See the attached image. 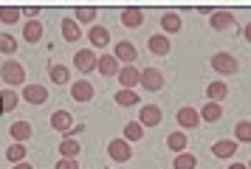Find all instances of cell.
<instances>
[{
  "label": "cell",
  "mask_w": 251,
  "mask_h": 169,
  "mask_svg": "<svg viewBox=\"0 0 251 169\" xmlns=\"http://www.w3.org/2000/svg\"><path fill=\"white\" fill-rule=\"evenodd\" d=\"M0 76H3V82H6L9 88H17V85L25 82V68L20 65L17 59H6V62L0 65Z\"/></svg>",
  "instance_id": "1"
},
{
  "label": "cell",
  "mask_w": 251,
  "mask_h": 169,
  "mask_svg": "<svg viewBox=\"0 0 251 169\" xmlns=\"http://www.w3.org/2000/svg\"><path fill=\"white\" fill-rule=\"evenodd\" d=\"M107 155H110V161H116V164H127V161L133 158V146H130V141H125V138H113V141H107Z\"/></svg>",
  "instance_id": "2"
},
{
  "label": "cell",
  "mask_w": 251,
  "mask_h": 169,
  "mask_svg": "<svg viewBox=\"0 0 251 169\" xmlns=\"http://www.w3.org/2000/svg\"><path fill=\"white\" fill-rule=\"evenodd\" d=\"M212 68H215L217 73H223V76H231V73L240 71V62L231 54H226V51H217V54L212 56Z\"/></svg>",
  "instance_id": "3"
},
{
  "label": "cell",
  "mask_w": 251,
  "mask_h": 169,
  "mask_svg": "<svg viewBox=\"0 0 251 169\" xmlns=\"http://www.w3.org/2000/svg\"><path fill=\"white\" fill-rule=\"evenodd\" d=\"M96 62H99V56H96V51H76L74 54V68L79 71V73H91V71H96Z\"/></svg>",
  "instance_id": "4"
},
{
  "label": "cell",
  "mask_w": 251,
  "mask_h": 169,
  "mask_svg": "<svg viewBox=\"0 0 251 169\" xmlns=\"http://www.w3.org/2000/svg\"><path fill=\"white\" fill-rule=\"evenodd\" d=\"M209 23H212V28H215V31L237 28V20H234V14H231V11H212V14H209Z\"/></svg>",
  "instance_id": "5"
},
{
  "label": "cell",
  "mask_w": 251,
  "mask_h": 169,
  "mask_svg": "<svg viewBox=\"0 0 251 169\" xmlns=\"http://www.w3.org/2000/svg\"><path fill=\"white\" fill-rule=\"evenodd\" d=\"M93 93H96V90H93V85L88 82V79H79V82H74V85H71V99L79 101V104L91 101Z\"/></svg>",
  "instance_id": "6"
},
{
  "label": "cell",
  "mask_w": 251,
  "mask_h": 169,
  "mask_svg": "<svg viewBox=\"0 0 251 169\" xmlns=\"http://www.w3.org/2000/svg\"><path fill=\"white\" fill-rule=\"evenodd\" d=\"M138 85L144 90H161L164 88V73L158 68H147V71H141V82Z\"/></svg>",
  "instance_id": "7"
},
{
  "label": "cell",
  "mask_w": 251,
  "mask_h": 169,
  "mask_svg": "<svg viewBox=\"0 0 251 169\" xmlns=\"http://www.w3.org/2000/svg\"><path fill=\"white\" fill-rule=\"evenodd\" d=\"M161 116H164V113H161L158 104H144L141 113H138V121H141V127H158Z\"/></svg>",
  "instance_id": "8"
},
{
  "label": "cell",
  "mask_w": 251,
  "mask_h": 169,
  "mask_svg": "<svg viewBox=\"0 0 251 169\" xmlns=\"http://www.w3.org/2000/svg\"><path fill=\"white\" fill-rule=\"evenodd\" d=\"M113 56L119 59V62H125V65H133V62H136V56H138V51H136V45H133V43L122 40V43H116Z\"/></svg>",
  "instance_id": "9"
},
{
  "label": "cell",
  "mask_w": 251,
  "mask_h": 169,
  "mask_svg": "<svg viewBox=\"0 0 251 169\" xmlns=\"http://www.w3.org/2000/svg\"><path fill=\"white\" fill-rule=\"evenodd\" d=\"M237 141H231V138H220V141H215L212 144V155L220 158V161H226V158H231L234 152H237Z\"/></svg>",
  "instance_id": "10"
},
{
  "label": "cell",
  "mask_w": 251,
  "mask_h": 169,
  "mask_svg": "<svg viewBox=\"0 0 251 169\" xmlns=\"http://www.w3.org/2000/svg\"><path fill=\"white\" fill-rule=\"evenodd\" d=\"M119 82H122L125 90H133L138 82H141V71H138L136 65H125L122 71H119Z\"/></svg>",
  "instance_id": "11"
},
{
  "label": "cell",
  "mask_w": 251,
  "mask_h": 169,
  "mask_svg": "<svg viewBox=\"0 0 251 169\" xmlns=\"http://www.w3.org/2000/svg\"><path fill=\"white\" fill-rule=\"evenodd\" d=\"M51 127H54L57 133L68 135L71 127H74V116H71L68 110H54V116H51Z\"/></svg>",
  "instance_id": "12"
},
{
  "label": "cell",
  "mask_w": 251,
  "mask_h": 169,
  "mask_svg": "<svg viewBox=\"0 0 251 169\" xmlns=\"http://www.w3.org/2000/svg\"><path fill=\"white\" fill-rule=\"evenodd\" d=\"M96 71L102 73V76H119V59H116L113 54H102L99 56V62H96Z\"/></svg>",
  "instance_id": "13"
},
{
  "label": "cell",
  "mask_w": 251,
  "mask_h": 169,
  "mask_svg": "<svg viewBox=\"0 0 251 169\" xmlns=\"http://www.w3.org/2000/svg\"><path fill=\"white\" fill-rule=\"evenodd\" d=\"M23 99L28 104H46L48 101V90L43 85H25L23 88Z\"/></svg>",
  "instance_id": "14"
},
{
  "label": "cell",
  "mask_w": 251,
  "mask_h": 169,
  "mask_svg": "<svg viewBox=\"0 0 251 169\" xmlns=\"http://www.w3.org/2000/svg\"><path fill=\"white\" fill-rule=\"evenodd\" d=\"M31 133H34V127L28 121H14L12 127H9V135H12L14 144H23V141H28L31 138Z\"/></svg>",
  "instance_id": "15"
},
{
  "label": "cell",
  "mask_w": 251,
  "mask_h": 169,
  "mask_svg": "<svg viewBox=\"0 0 251 169\" xmlns=\"http://www.w3.org/2000/svg\"><path fill=\"white\" fill-rule=\"evenodd\" d=\"M147 48H150L155 56L170 54V48H172V45H170V37H167V34H152V37L147 40Z\"/></svg>",
  "instance_id": "16"
},
{
  "label": "cell",
  "mask_w": 251,
  "mask_h": 169,
  "mask_svg": "<svg viewBox=\"0 0 251 169\" xmlns=\"http://www.w3.org/2000/svg\"><path fill=\"white\" fill-rule=\"evenodd\" d=\"M88 40H91L93 48H107V45H110V31H107L104 25H91Z\"/></svg>",
  "instance_id": "17"
},
{
  "label": "cell",
  "mask_w": 251,
  "mask_h": 169,
  "mask_svg": "<svg viewBox=\"0 0 251 169\" xmlns=\"http://www.w3.org/2000/svg\"><path fill=\"white\" fill-rule=\"evenodd\" d=\"M161 28L164 34H178L183 28V20L178 11H167V14H161Z\"/></svg>",
  "instance_id": "18"
},
{
  "label": "cell",
  "mask_w": 251,
  "mask_h": 169,
  "mask_svg": "<svg viewBox=\"0 0 251 169\" xmlns=\"http://www.w3.org/2000/svg\"><path fill=\"white\" fill-rule=\"evenodd\" d=\"M59 28H62V37H65V43H76V40L82 37L79 23L74 20V17H62V23H59Z\"/></svg>",
  "instance_id": "19"
},
{
  "label": "cell",
  "mask_w": 251,
  "mask_h": 169,
  "mask_svg": "<svg viewBox=\"0 0 251 169\" xmlns=\"http://www.w3.org/2000/svg\"><path fill=\"white\" fill-rule=\"evenodd\" d=\"M119 17H122V23H125L127 28H141V23H144V11L138 9V6H130V9H125Z\"/></svg>",
  "instance_id": "20"
},
{
  "label": "cell",
  "mask_w": 251,
  "mask_h": 169,
  "mask_svg": "<svg viewBox=\"0 0 251 169\" xmlns=\"http://www.w3.org/2000/svg\"><path fill=\"white\" fill-rule=\"evenodd\" d=\"M178 124L186 127V130H195V127L201 124V113L195 110V107H181V110H178Z\"/></svg>",
  "instance_id": "21"
},
{
  "label": "cell",
  "mask_w": 251,
  "mask_h": 169,
  "mask_svg": "<svg viewBox=\"0 0 251 169\" xmlns=\"http://www.w3.org/2000/svg\"><path fill=\"white\" fill-rule=\"evenodd\" d=\"M23 40L25 43H31V45L40 43V40H43V23L40 20H28L23 25Z\"/></svg>",
  "instance_id": "22"
},
{
  "label": "cell",
  "mask_w": 251,
  "mask_h": 169,
  "mask_svg": "<svg viewBox=\"0 0 251 169\" xmlns=\"http://www.w3.org/2000/svg\"><path fill=\"white\" fill-rule=\"evenodd\" d=\"M82 152V141L76 138H62L59 141V158H76Z\"/></svg>",
  "instance_id": "23"
},
{
  "label": "cell",
  "mask_w": 251,
  "mask_h": 169,
  "mask_svg": "<svg viewBox=\"0 0 251 169\" xmlns=\"http://www.w3.org/2000/svg\"><path fill=\"white\" fill-rule=\"evenodd\" d=\"M206 96H209V101H220L228 96V85L226 82H209V88H206Z\"/></svg>",
  "instance_id": "24"
},
{
  "label": "cell",
  "mask_w": 251,
  "mask_h": 169,
  "mask_svg": "<svg viewBox=\"0 0 251 169\" xmlns=\"http://www.w3.org/2000/svg\"><path fill=\"white\" fill-rule=\"evenodd\" d=\"M198 113H201V121H217V119H223V107L217 101H206L203 110H198Z\"/></svg>",
  "instance_id": "25"
},
{
  "label": "cell",
  "mask_w": 251,
  "mask_h": 169,
  "mask_svg": "<svg viewBox=\"0 0 251 169\" xmlns=\"http://www.w3.org/2000/svg\"><path fill=\"white\" fill-rule=\"evenodd\" d=\"M23 17V9H17V6H3L0 9V23L3 25H17Z\"/></svg>",
  "instance_id": "26"
},
{
  "label": "cell",
  "mask_w": 251,
  "mask_h": 169,
  "mask_svg": "<svg viewBox=\"0 0 251 169\" xmlns=\"http://www.w3.org/2000/svg\"><path fill=\"white\" fill-rule=\"evenodd\" d=\"M0 104H3V113H12L17 104H20V96L14 93V88L0 90Z\"/></svg>",
  "instance_id": "27"
},
{
  "label": "cell",
  "mask_w": 251,
  "mask_h": 169,
  "mask_svg": "<svg viewBox=\"0 0 251 169\" xmlns=\"http://www.w3.org/2000/svg\"><path fill=\"white\" fill-rule=\"evenodd\" d=\"M186 144H189V138H186L183 133H170L167 135V146H170L172 152H178V155L186 152Z\"/></svg>",
  "instance_id": "28"
},
{
  "label": "cell",
  "mask_w": 251,
  "mask_h": 169,
  "mask_svg": "<svg viewBox=\"0 0 251 169\" xmlns=\"http://www.w3.org/2000/svg\"><path fill=\"white\" fill-rule=\"evenodd\" d=\"M234 141H237V144H251V121L234 124Z\"/></svg>",
  "instance_id": "29"
},
{
  "label": "cell",
  "mask_w": 251,
  "mask_h": 169,
  "mask_svg": "<svg viewBox=\"0 0 251 169\" xmlns=\"http://www.w3.org/2000/svg\"><path fill=\"white\" fill-rule=\"evenodd\" d=\"M141 138H144L141 121H127L125 124V141H141Z\"/></svg>",
  "instance_id": "30"
},
{
  "label": "cell",
  "mask_w": 251,
  "mask_h": 169,
  "mask_svg": "<svg viewBox=\"0 0 251 169\" xmlns=\"http://www.w3.org/2000/svg\"><path fill=\"white\" fill-rule=\"evenodd\" d=\"M6 158H9V164H23L25 161V144H14L12 141V146H9V149H6Z\"/></svg>",
  "instance_id": "31"
},
{
  "label": "cell",
  "mask_w": 251,
  "mask_h": 169,
  "mask_svg": "<svg viewBox=\"0 0 251 169\" xmlns=\"http://www.w3.org/2000/svg\"><path fill=\"white\" fill-rule=\"evenodd\" d=\"M17 51V40H14V34L9 31H0V54H14Z\"/></svg>",
  "instance_id": "32"
},
{
  "label": "cell",
  "mask_w": 251,
  "mask_h": 169,
  "mask_svg": "<svg viewBox=\"0 0 251 169\" xmlns=\"http://www.w3.org/2000/svg\"><path fill=\"white\" fill-rule=\"evenodd\" d=\"M116 104H122V107H133V104H138V96H136V90H119L116 93Z\"/></svg>",
  "instance_id": "33"
},
{
  "label": "cell",
  "mask_w": 251,
  "mask_h": 169,
  "mask_svg": "<svg viewBox=\"0 0 251 169\" xmlns=\"http://www.w3.org/2000/svg\"><path fill=\"white\" fill-rule=\"evenodd\" d=\"M96 14H99V11L91 9V6H85V9L76 6V9H74V20H76V23H93V20H96Z\"/></svg>",
  "instance_id": "34"
},
{
  "label": "cell",
  "mask_w": 251,
  "mask_h": 169,
  "mask_svg": "<svg viewBox=\"0 0 251 169\" xmlns=\"http://www.w3.org/2000/svg\"><path fill=\"white\" fill-rule=\"evenodd\" d=\"M51 82H54V85H68L71 82L68 68L65 65H51Z\"/></svg>",
  "instance_id": "35"
},
{
  "label": "cell",
  "mask_w": 251,
  "mask_h": 169,
  "mask_svg": "<svg viewBox=\"0 0 251 169\" xmlns=\"http://www.w3.org/2000/svg\"><path fill=\"white\" fill-rule=\"evenodd\" d=\"M175 169H195L198 167V158L192 155V152H181V155L175 158V164H172Z\"/></svg>",
  "instance_id": "36"
},
{
  "label": "cell",
  "mask_w": 251,
  "mask_h": 169,
  "mask_svg": "<svg viewBox=\"0 0 251 169\" xmlns=\"http://www.w3.org/2000/svg\"><path fill=\"white\" fill-rule=\"evenodd\" d=\"M57 169H79V164H76V158H59Z\"/></svg>",
  "instance_id": "37"
},
{
  "label": "cell",
  "mask_w": 251,
  "mask_h": 169,
  "mask_svg": "<svg viewBox=\"0 0 251 169\" xmlns=\"http://www.w3.org/2000/svg\"><path fill=\"white\" fill-rule=\"evenodd\" d=\"M40 11H43L40 6H28V9H23V14L25 17H31V20H40Z\"/></svg>",
  "instance_id": "38"
},
{
  "label": "cell",
  "mask_w": 251,
  "mask_h": 169,
  "mask_svg": "<svg viewBox=\"0 0 251 169\" xmlns=\"http://www.w3.org/2000/svg\"><path fill=\"white\" fill-rule=\"evenodd\" d=\"M85 133V124H74V127H71V133L65 135V138H76V135H82Z\"/></svg>",
  "instance_id": "39"
},
{
  "label": "cell",
  "mask_w": 251,
  "mask_h": 169,
  "mask_svg": "<svg viewBox=\"0 0 251 169\" xmlns=\"http://www.w3.org/2000/svg\"><path fill=\"white\" fill-rule=\"evenodd\" d=\"M243 37H246V43H251V23L243 28Z\"/></svg>",
  "instance_id": "40"
},
{
  "label": "cell",
  "mask_w": 251,
  "mask_h": 169,
  "mask_svg": "<svg viewBox=\"0 0 251 169\" xmlns=\"http://www.w3.org/2000/svg\"><path fill=\"white\" fill-rule=\"evenodd\" d=\"M12 169H34V167H31V164H25V161H23V164H14Z\"/></svg>",
  "instance_id": "41"
},
{
  "label": "cell",
  "mask_w": 251,
  "mask_h": 169,
  "mask_svg": "<svg viewBox=\"0 0 251 169\" xmlns=\"http://www.w3.org/2000/svg\"><path fill=\"white\" fill-rule=\"evenodd\" d=\"M226 169H249V167H246V164H228Z\"/></svg>",
  "instance_id": "42"
},
{
  "label": "cell",
  "mask_w": 251,
  "mask_h": 169,
  "mask_svg": "<svg viewBox=\"0 0 251 169\" xmlns=\"http://www.w3.org/2000/svg\"><path fill=\"white\" fill-rule=\"evenodd\" d=\"M0 113H3V104H0Z\"/></svg>",
  "instance_id": "43"
},
{
  "label": "cell",
  "mask_w": 251,
  "mask_h": 169,
  "mask_svg": "<svg viewBox=\"0 0 251 169\" xmlns=\"http://www.w3.org/2000/svg\"><path fill=\"white\" fill-rule=\"evenodd\" d=\"M249 169H251V161H249Z\"/></svg>",
  "instance_id": "44"
}]
</instances>
